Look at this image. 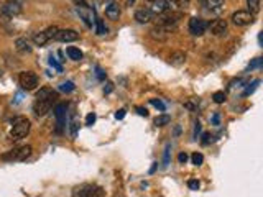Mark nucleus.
Listing matches in <instances>:
<instances>
[{
  "instance_id": "nucleus-14",
  "label": "nucleus",
  "mask_w": 263,
  "mask_h": 197,
  "mask_svg": "<svg viewBox=\"0 0 263 197\" xmlns=\"http://www.w3.org/2000/svg\"><path fill=\"white\" fill-rule=\"evenodd\" d=\"M153 15H155V13H153L150 8H140V10L135 12V20H137L138 23L145 25V23H150L153 20Z\"/></svg>"
},
{
  "instance_id": "nucleus-48",
  "label": "nucleus",
  "mask_w": 263,
  "mask_h": 197,
  "mask_svg": "<svg viewBox=\"0 0 263 197\" xmlns=\"http://www.w3.org/2000/svg\"><path fill=\"white\" fill-rule=\"evenodd\" d=\"M147 2H151L153 3V2H156V0H147Z\"/></svg>"
},
{
  "instance_id": "nucleus-30",
  "label": "nucleus",
  "mask_w": 263,
  "mask_h": 197,
  "mask_svg": "<svg viewBox=\"0 0 263 197\" xmlns=\"http://www.w3.org/2000/svg\"><path fill=\"white\" fill-rule=\"evenodd\" d=\"M199 181H196V179H191V181H188V187H189L191 191H197L199 189Z\"/></svg>"
},
{
  "instance_id": "nucleus-12",
  "label": "nucleus",
  "mask_w": 263,
  "mask_h": 197,
  "mask_svg": "<svg viewBox=\"0 0 263 197\" xmlns=\"http://www.w3.org/2000/svg\"><path fill=\"white\" fill-rule=\"evenodd\" d=\"M55 115H56V122H58V128H56V131L58 133H61L66 125V104H58L55 108Z\"/></svg>"
},
{
  "instance_id": "nucleus-28",
  "label": "nucleus",
  "mask_w": 263,
  "mask_h": 197,
  "mask_svg": "<svg viewBox=\"0 0 263 197\" xmlns=\"http://www.w3.org/2000/svg\"><path fill=\"white\" fill-rule=\"evenodd\" d=\"M212 99H214V102H216V104H224V102H225V94H224L222 90L214 92Z\"/></svg>"
},
{
  "instance_id": "nucleus-50",
  "label": "nucleus",
  "mask_w": 263,
  "mask_h": 197,
  "mask_svg": "<svg viewBox=\"0 0 263 197\" xmlns=\"http://www.w3.org/2000/svg\"><path fill=\"white\" fill-rule=\"evenodd\" d=\"M115 197H124V196H122V194H117Z\"/></svg>"
},
{
  "instance_id": "nucleus-25",
  "label": "nucleus",
  "mask_w": 263,
  "mask_h": 197,
  "mask_svg": "<svg viewBox=\"0 0 263 197\" xmlns=\"http://www.w3.org/2000/svg\"><path fill=\"white\" fill-rule=\"evenodd\" d=\"M169 122H171V117L166 115V113H163V115H158L155 118V125L156 126H166V125H169Z\"/></svg>"
},
{
  "instance_id": "nucleus-36",
  "label": "nucleus",
  "mask_w": 263,
  "mask_h": 197,
  "mask_svg": "<svg viewBox=\"0 0 263 197\" xmlns=\"http://www.w3.org/2000/svg\"><path fill=\"white\" fill-rule=\"evenodd\" d=\"M258 84H260V81H255V82H253V84H252V87H248V89L244 92V95H248V94H252V92L257 89V86H258Z\"/></svg>"
},
{
  "instance_id": "nucleus-3",
  "label": "nucleus",
  "mask_w": 263,
  "mask_h": 197,
  "mask_svg": "<svg viewBox=\"0 0 263 197\" xmlns=\"http://www.w3.org/2000/svg\"><path fill=\"white\" fill-rule=\"evenodd\" d=\"M33 148L30 144H23V146H19V148H13L5 155H2V160L3 161H26V158H30L32 155Z\"/></svg>"
},
{
  "instance_id": "nucleus-34",
  "label": "nucleus",
  "mask_w": 263,
  "mask_h": 197,
  "mask_svg": "<svg viewBox=\"0 0 263 197\" xmlns=\"http://www.w3.org/2000/svg\"><path fill=\"white\" fill-rule=\"evenodd\" d=\"M169 150H171V146H169V144H166V150H165V160H163L165 166H168V164H169Z\"/></svg>"
},
{
  "instance_id": "nucleus-37",
  "label": "nucleus",
  "mask_w": 263,
  "mask_h": 197,
  "mask_svg": "<svg viewBox=\"0 0 263 197\" xmlns=\"http://www.w3.org/2000/svg\"><path fill=\"white\" fill-rule=\"evenodd\" d=\"M260 66H262V58H257L252 64L248 66V69H255V68H260Z\"/></svg>"
},
{
  "instance_id": "nucleus-38",
  "label": "nucleus",
  "mask_w": 263,
  "mask_h": 197,
  "mask_svg": "<svg viewBox=\"0 0 263 197\" xmlns=\"http://www.w3.org/2000/svg\"><path fill=\"white\" fill-rule=\"evenodd\" d=\"M50 64L53 66V68H56V71H58V72H61V71H63V69H61V66H59L58 63H56V61H55V58H53V56L50 58Z\"/></svg>"
},
{
  "instance_id": "nucleus-39",
  "label": "nucleus",
  "mask_w": 263,
  "mask_h": 197,
  "mask_svg": "<svg viewBox=\"0 0 263 197\" xmlns=\"http://www.w3.org/2000/svg\"><path fill=\"white\" fill-rule=\"evenodd\" d=\"M178 161H179V163H181V164L186 163V161H188V155H186V153H179Z\"/></svg>"
},
{
  "instance_id": "nucleus-22",
  "label": "nucleus",
  "mask_w": 263,
  "mask_h": 197,
  "mask_svg": "<svg viewBox=\"0 0 263 197\" xmlns=\"http://www.w3.org/2000/svg\"><path fill=\"white\" fill-rule=\"evenodd\" d=\"M166 35H168V30H165L163 26H160V25H156L155 28L151 30V36L156 39H165Z\"/></svg>"
},
{
  "instance_id": "nucleus-1",
  "label": "nucleus",
  "mask_w": 263,
  "mask_h": 197,
  "mask_svg": "<svg viewBox=\"0 0 263 197\" xmlns=\"http://www.w3.org/2000/svg\"><path fill=\"white\" fill-rule=\"evenodd\" d=\"M32 124L26 117H15L12 120V130H10V138L12 140H21L30 133Z\"/></svg>"
},
{
  "instance_id": "nucleus-10",
  "label": "nucleus",
  "mask_w": 263,
  "mask_h": 197,
  "mask_svg": "<svg viewBox=\"0 0 263 197\" xmlns=\"http://www.w3.org/2000/svg\"><path fill=\"white\" fill-rule=\"evenodd\" d=\"M105 17L112 21H117L120 18V5L115 0H109L107 5H105Z\"/></svg>"
},
{
  "instance_id": "nucleus-40",
  "label": "nucleus",
  "mask_w": 263,
  "mask_h": 197,
  "mask_svg": "<svg viewBox=\"0 0 263 197\" xmlns=\"http://www.w3.org/2000/svg\"><path fill=\"white\" fill-rule=\"evenodd\" d=\"M95 76H97L99 79H105V74L100 68H95Z\"/></svg>"
},
{
  "instance_id": "nucleus-2",
  "label": "nucleus",
  "mask_w": 263,
  "mask_h": 197,
  "mask_svg": "<svg viewBox=\"0 0 263 197\" xmlns=\"http://www.w3.org/2000/svg\"><path fill=\"white\" fill-rule=\"evenodd\" d=\"M104 191L102 187L95 184H81L73 189V197H102Z\"/></svg>"
},
{
  "instance_id": "nucleus-7",
  "label": "nucleus",
  "mask_w": 263,
  "mask_h": 197,
  "mask_svg": "<svg viewBox=\"0 0 263 197\" xmlns=\"http://www.w3.org/2000/svg\"><path fill=\"white\" fill-rule=\"evenodd\" d=\"M230 20H232V23L237 26H248L253 23V15L247 10H237L232 13Z\"/></svg>"
},
{
  "instance_id": "nucleus-33",
  "label": "nucleus",
  "mask_w": 263,
  "mask_h": 197,
  "mask_svg": "<svg viewBox=\"0 0 263 197\" xmlns=\"http://www.w3.org/2000/svg\"><path fill=\"white\" fill-rule=\"evenodd\" d=\"M196 102H199V100H197V99H192L191 102H186V104H184V107L189 108V110H196V108H197Z\"/></svg>"
},
{
  "instance_id": "nucleus-47",
  "label": "nucleus",
  "mask_w": 263,
  "mask_h": 197,
  "mask_svg": "<svg viewBox=\"0 0 263 197\" xmlns=\"http://www.w3.org/2000/svg\"><path fill=\"white\" fill-rule=\"evenodd\" d=\"M127 2H129V5H132V3H133L135 0H127Z\"/></svg>"
},
{
  "instance_id": "nucleus-42",
  "label": "nucleus",
  "mask_w": 263,
  "mask_h": 197,
  "mask_svg": "<svg viewBox=\"0 0 263 197\" xmlns=\"http://www.w3.org/2000/svg\"><path fill=\"white\" fill-rule=\"evenodd\" d=\"M125 117V110H124V108H122V110H118L117 113H115V118H117V120H122V118H124Z\"/></svg>"
},
{
  "instance_id": "nucleus-43",
  "label": "nucleus",
  "mask_w": 263,
  "mask_h": 197,
  "mask_svg": "<svg viewBox=\"0 0 263 197\" xmlns=\"http://www.w3.org/2000/svg\"><path fill=\"white\" fill-rule=\"evenodd\" d=\"M201 131V124L199 122H196V126H194V140H197V133Z\"/></svg>"
},
{
  "instance_id": "nucleus-20",
  "label": "nucleus",
  "mask_w": 263,
  "mask_h": 197,
  "mask_svg": "<svg viewBox=\"0 0 263 197\" xmlns=\"http://www.w3.org/2000/svg\"><path fill=\"white\" fill-rule=\"evenodd\" d=\"M66 54L69 56V59L73 61H81L82 59V51L76 46H68L66 48Z\"/></svg>"
},
{
  "instance_id": "nucleus-13",
  "label": "nucleus",
  "mask_w": 263,
  "mask_h": 197,
  "mask_svg": "<svg viewBox=\"0 0 263 197\" xmlns=\"http://www.w3.org/2000/svg\"><path fill=\"white\" fill-rule=\"evenodd\" d=\"M2 10L8 17H15V15H19V13L21 12V5L19 2H15V0H8V2L3 3Z\"/></svg>"
},
{
  "instance_id": "nucleus-24",
  "label": "nucleus",
  "mask_w": 263,
  "mask_h": 197,
  "mask_svg": "<svg viewBox=\"0 0 263 197\" xmlns=\"http://www.w3.org/2000/svg\"><path fill=\"white\" fill-rule=\"evenodd\" d=\"M247 7L252 15H257L260 12V0H247Z\"/></svg>"
},
{
  "instance_id": "nucleus-16",
  "label": "nucleus",
  "mask_w": 263,
  "mask_h": 197,
  "mask_svg": "<svg viewBox=\"0 0 263 197\" xmlns=\"http://www.w3.org/2000/svg\"><path fill=\"white\" fill-rule=\"evenodd\" d=\"M169 63L173 66H176V68H179V66H183L184 63H186V54H184L183 51H174L171 53L169 56Z\"/></svg>"
},
{
  "instance_id": "nucleus-23",
  "label": "nucleus",
  "mask_w": 263,
  "mask_h": 197,
  "mask_svg": "<svg viewBox=\"0 0 263 197\" xmlns=\"http://www.w3.org/2000/svg\"><path fill=\"white\" fill-rule=\"evenodd\" d=\"M189 3V0H168V5L171 10H178V8H184Z\"/></svg>"
},
{
  "instance_id": "nucleus-21",
  "label": "nucleus",
  "mask_w": 263,
  "mask_h": 197,
  "mask_svg": "<svg viewBox=\"0 0 263 197\" xmlns=\"http://www.w3.org/2000/svg\"><path fill=\"white\" fill-rule=\"evenodd\" d=\"M48 41H50V38L46 36L45 32H39V33H35L33 35V43L37 46H45Z\"/></svg>"
},
{
  "instance_id": "nucleus-15",
  "label": "nucleus",
  "mask_w": 263,
  "mask_h": 197,
  "mask_svg": "<svg viewBox=\"0 0 263 197\" xmlns=\"http://www.w3.org/2000/svg\"><path fill=\"white\" fill-rule=\"evenodd\" d=\"M153 13H158V15H161V13H166L169 10V5H168V0H156V2H153V7L150 8Z\"/></svg>"
},
{
  "instance_id": "nucleus-29",
  "label": "nucleus",
  "mask_w": 263,
  "mask_h": 197,
  "mask_svg": "<svg viewBox=\"0 0 263 197\" xmlns=\"http://www.w3.org/2000/svg\"><path fill=\"white\" fill-rule=\"evenodd\" d=\"M95 30H97V35H105V32H107V28L104 26V21L95 18Z\"/></svg>"
},
{
  "instance_id": "nucleus-27",
  "label": "nucleus",
  "mask_w": 263,
  "mask_h": 197,
  "mask_svg": "<svg viewBox=\"0 0 263 197\" xmlns=\"http://www.w3.org/2000/svg\"><path fill=\"white\" fill-rule=\"evenodd\" d=\"M191 161H192V164H194V166H201L204 163V156L201 155V153H194V155L191 156Z\"/></svg>"
},
{
  "instance_id": "nucleus-41",
  "label": "nucleus",
  "mask_w": 263,
  "mask_h": 197,
  "mask_svg": "<svg viewBox=\"0 0 263 197\" xmlns=\"http://www.w3.org/2000/svg\"><path fill=\"white\" fill-rule=\"evenodd\" d=\"M137 112H138L142 117H147V115H148V110H147V108H143V107H137Z\"/></svg>"
},
{
  "instance_id": "nucleus-11",
  "label": "nucleus",
  "mask_w": 263,
  "mask_h": 197,
  "mask_svg": "<svg viewBox=\"0 0 263 197\" xmlns=\"http://www.w3.org/2000/svg\"><path fill=\"white\" fill-rule=\"evenodd\" d=\"M209 28H210V33H212L214 36H224V35L227 33L229 25H227L225 20L217 18V20H214L212 23H209Z\"/></svg>"
},
{
  "instance_id": "nucleus-17",
  "label": "nucleus",
  "mask_w": 263,
  "mask_h": 197,
  "mask_svg": "<svg viewBox=\"0 0 263 197\" xmlns=\"http://www.w3.org/2000/svg\"><path fill=\"white\" fill-rule=\"evenodd\" d=\"M51 97H58V92L53 90L51 87H41V89L37 92V100L51 99Z\"/></svg>"
},
{
  "instance_id": "nucleus-49",
  "label": "nucleus",
  "mask_w": 263,
  "mask_h": 197,
  "mask_svg": "<svg viewBox=\"0 0 263 197\" xmlns=\"http://www.w3.org/2000/svg\"><path fill=\"white\" fill-rule=\"evenodd\" d=\"M2 74H3V71H2V69H0V77H2Z\"/></svg>"
},
{
  "instance_id": "nucleus-35",
  "label": "nucleus",
  "mask_w": 263,
  "mask_h": 197,
  "mask_svg": "<svg viewBox=\"0 0 263 197\" xmlns=\"http://www.w3.org/2000/svg\"><path fill=\"white\" fill-rule=\"evenodd\" d=\"M69 130H71V137L73 138L76 137V130H77V122L76 120L71 122V125H69Z\"/></svg>"
},
{
  "instance_id": "nucleus-8",
  "label": "nucleus",
  "mask_w": 263,
  "mask_h": 197,
  "mask_svg": "<svg viewBox=\"0 0 263 197\" xmlns=\"http://www.w3.org/2000/svg\"><path fill=\"white\" fill-rule=\"evenodd\" d=\"M55 39L56 41H61V43H73V41H77L79 39V33L76 32V30H71V28L58 30Z\"/></svg>"
},
{
  "instance_id": "nucleus-26",
  "label": "nucleus",
  "mask_w": 263,
  "mask_h": 197,
  "mask_svg": "<svg viewBox=\"0 0 263 197\" xmlns=\"http://www.w3.org/2000/svg\"><path fill=\"white\" fill-rule=\"evenodd\" d=\"M76 87H74V82L73 81H66V82H63V84L59 86V90L61 92H73Z\"/></svg>"
},
{
  "instance_id": "nucleus-5",
  "label": "nucleus",
  "mask_w": 263,
  "mask_h": 197,
  "mask_svg": "<svg viewBox=\"0 0 263 197\" xmlns=\"http://www.w3.org/2000/svg\"><path fill=\"white\" fill-rule=\"evenodd\" d=\"M77 13L79 17H81V20L84 21V23L92 28V26L95 25V17H94V10L87 5L86 2H82V0H79L77 2Z\"/></svg>"
},
{
  "instance_id": "nucleus-9",
  "label": "nucleus",
  "mask_w": 263,
  "mask_h": 197,
  "mask_svg": "<svg viewBox=\"0 0 263 197\" xmlns=\"http://www.w3.org/2000/svg\"><path fill=\"white\" fill-rule=\"evenodd\" d=\"M206 28H207V23L203 18H197V17H192L189 20V33L194 35V36H201Z\"/></svg>"
},
{
  "instance_id": "nucleus-4",
  "label": "nucleus",
  "mask_w": 263,
  "mask_h": 197,
  "mask_svg": "<svg viewBox=\"0 0 263 197\" xmlns=\"http://www.w3.org/2000/svg\"><path fill=\"white\" fill-rule=\"evenodd\" d=\"M19 84H20V87L23 90H35L38 87V84H39V79H38V76L35 72H32V71H23V72H20V76H19Z\"/></svg>"
},
{
  "instance_id": "nucleus-44",
  "label": "nucleus",
  "mask_w": 263,
  "mask_h": 197,
  "mask_svg": "<svg viewBox=\"0 0 263 197\" xmlns=\"http://www.w3.org/2000/svg\"><path fill=\"white\" fill-rule=\"evenodd\" d=\"M212 122H214V125H219V113H214V115H212Z\"/></svg>"
},
{
  "instance_id": "nucleus-18",
  "label": "nucleus",
  "mask_w": 263,
  "mask_h": 197,
  "mask_svg": "<svg viewBox=\"0 0 263 197\" xmlns=\"http://www.w3.org/2000/svg\"><path fill=\"white\" fill-rule=\"evenodd\" d=\"M203 5L207 8V10H212V12H219L224 5V0H199Z\"/></svg>"
},
{
  "instance_id": "nucleus-6",
  "label": "nucleus",
  "mask_w": 263,
  "mask_h": 197,
  "mask_svg": "<svg viewBox=\"0 0 263 197\" xmlns=\"http://www.w3.org/2000/svg\"><path fill=\"white\" fill-rule=\"evenodd\" d=\"M58 97H51V99H43V100H35L33 104V112L37 117H45L48 112L51 110L53 104Z\"/></svg>"
},
{
  "instance_id": "nucleus-32",
  "label": "nucleus",
  "mask_w": 263,
  "mask_h": 197,
  "mask_svg": "<svg viewBox=\"0 0 263 197\" xmlns=\"http://www.w3.org/2000/svg\"><path fill=\"white\" fill-rule=\"evenodd\" d=\"M95 118H97V117H95V113H89V115L86 117V125L92 126L95 124Z\"/></svg>"
},
{
  "instance_id": "nucleus-31",
  "label": "nucleus",
  "mask_w": 263,
  "mask_h": 197,
  "mask_svg": "<svg viewBox=\"0 0 263 197\" xmlns=\"http://www.w3.org/2000/svg\"><path fill=\"white\" fill-rule=\"evenodd\" d=\"M150 102H151V105H155V107H156V108H160V110H161V112H165V104H163V102H161V100H156V99H151V100H150Z\"/></svg>"
},
{
  "instance_id": "nucleus-19",
  "label": "nucleus",
  "mask_w": 263,
  "mask_h": 197,
  "mask_svg": "<svg viewBox=\"0 0 263 197\" xmlns=\"http://www.w3.org/2000/svg\"><path fill=\"white\" fill-rule=\"evenodd\" d=\"M15 50L19 53H30L32 51V46H30V43L26 38H19L15 41Z\"/></svg>"
},
{
  "instance_id": "nucleus-46",
  "label": "nucleus",
  "mask_w": 263,
  "mask_h": 197,
  "mask_svg": "<svg viewBox=\"0 0 263 197\" xmlns=\"http://www.w3.org/2000/svg\"><path fill=\"white\" fill-rule=\"evenodd\" d=\"M112 90V84H107V89H105V92H111Z\"/></svg>"
},
{
  "instance_id": "nucleus-45",
  "label": "nucleus",
  "mask_w": 263,
  "mask_h": 197,
  "mask_svg": "<svg viewBox=\"0 0 263 197\" xmlns=\"http://www.w3.org/2000/svg\"><path fill=\"white\" fill-rule=\"evenodd\" d=\"M204 138L206 140H203V144H207L209 143V133H204Z\"/></svg>"
}]
</instances>
